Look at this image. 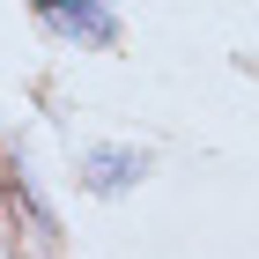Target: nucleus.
<instances>
[{"instance_id":"1","label":"nucleus","mask_w":259,"mask_h":259,"mask_svg":"<svg viewBox=\"0 0 259 259\" xmlns=\"http://www.w3.org/2000/svg\"><path fill=\"white\" fill-rule=\"evenodd\" d=\"M37 22H52L60 37L74 45H111L119 37V15H111V0H30Z\"/></svg>"},{"instance_id":"2","label":"nucleus","mask_w":259,"mask_h":259,"mask_svg":"<svg viewBox=\"0 0 259 259\" xmlns=\"http://www.w3.org/2000/svg\"><path fill=\"white\" fill-rule=\"evenodd\" d=\"M141 170H148V163H141L134 148H97V156H89V185H97V193H126Z\"/></svg>"}]
</instances>
